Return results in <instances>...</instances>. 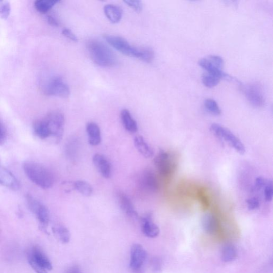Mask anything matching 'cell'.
Segmentation results:
<instances>
[{
	"instance_id": "obj_22",
	"label": "cell",
	"mask_w": 273,
	"mask_h": 273,
	"mask_svg": "<svg viewBox=\"0 0 273 273\" xmlns=\"http://www.w3.org/2000/svg\"><path fill=\"white\" fill-rule=\"evenodd\" d=\"M202 223L204 230L207 233L212 234L216 232L218 228L217 220L211 213H207L204 216Z\"/></svg>"
},
{
	"instance_id": "obj_19",
	"label": "cell",
	"mask_w": 273,
	"mask_h": 273,
	"mask_svg": "<svg viewBox=\"0 0 273 273\" xmlns=\"http://www.w3.org/2000/svg\"><path fill=\"white\" fill-rule=\"evenodd\" d=\"M122 125L128 132L135 134L138 132V125L131 113L127 109L123 110L120 114Z\"/></svg>"
},
{
	"instance_id": "obj_12",
	"label": "cell",
	"mask_w": 273,
	"mask_h": 273,
	"mask_svg": "<svg viewBox=\"0 0 273 273\" xmlns=\"http://www.w3.org/2000/svg\"><path fill=\"white\" fill-rule=\"evenodd\" d=\"M140 184L146 191L150 192H157L159 188L157 177L151 170H146L141 176Z\"/></svg>"
},
{
	"instance_id": "obj_28",
	"label": "cell",
	"mask_w": 273,
	"mask_h": 273,
	"mask_svg": "<svg viewBox=\"0 0 273 273\" xmlns=\"http://www.w3.org/2000/svg\"><path fill=\"white\" fill-rule=\"evenodd\" d=\"M221 79L219 76L208 72L204 75L202 78L204 85L209 88L216 86Z\"/></svg>"
},
{
	"instance_id": "obj_11",
	"label": "cell",
	"mask_w": 273,
	"mask_h": 273,
	"mask_svg": "<svg viewBox=\"0 0 273 273\" xmlns=\"http://www.w3.org/2000/svg\"><path fill=\"white\" fill-rule=\"evenodd\" d=\"M245 97L253 106L256 108H262L265 103L263 93L256 85L247 86L244 89Z\"/></svg>"
},
{
	"instance_id": "obj_26",
	"label": "cell",
	"mask_w": 273,
	"mask_h": 273,
	"mask_svg": "<svg viewBox=\"0 0 273 273\" xmlns=\"http://www.w3.org/2000/svg\"><path fill=\"white\" fill-rule=\"evenodd\" d=\"M59 2V0H37L34 6L40 13H46Z\"/></svg>"
},
{
	"instance_id": "obj_38",
	"label": "cell",
	"mask_w": 273,
	"mask_h": 273,
	"mask_svg": "<svg viewBox=\"0 0 273 273\" xmlns=\"http://www.w3.org/2000/svg\"><path fill=\"white\" fill-rule=\"evenodd\" d=\"M6 139V133L3 124L0 122V146L5 144Z\"/></svg>"
},
{
	"instance_id": "obj_20",
	"label": "cell",
	"mask_w": 273,
	"mask_h": 273,
	"mask_svg": "<svg viewBox=\"0 0 273 273\" xmlns=\"http://www.w3.org/2000/svg\"><path fill=\"white\" fill-rule=\"evenodd\" d=\"M134 144L138 151L145 158H151L153 156L154 151L143 137L136 136L134 138Z\"/></svg>"
},
{
	"instance_id": "obj_30",
	"label": "cell",
	"mask_w": 273,
	"mask_h": 273,
	"mask_svg": "<svg viewBox=\"0 0 273 273\" xmlns=\"http://www.w3.org/2000/svg\"><path fill=\"white\" fill-rule=\"evenodd\" d=\"M150 265L151 269L154 272H160L162 269V260L158 257H154L151 260Z\"/></svg>"
},
{
	"instance_id": "obj_14",
	"label": "cell",
	"mask_w": 273,
	"mask_h": 273,
	"mask_svg": "<svg viewBox=\"0 0 273 273\" xmlns=\"http://www.w3.org/2000/svg\"><path fill=\"white\" fill-rule=\"evenodd\" d=\"M93 164L100 173L105 178L109 179L112 175V167L109 161L101 154H95L93 157Z\"/></svg>"
},
{
	"instance_id": "obj_3",
	"label": "cell",
	"mask_w": 273,
	"mask_h": 273,
	"mask_svg": "<svg viewBox=\"0 0 273 273\" xmlns=\"http://www.w3.org/2000/svg\"><path fill=\"white\" fill-rule=\"evenodd\" d=\"M23 170L29 179L43 189L51 188L54 183L52 173L43 165L34 162H27L23 164Z\"/></svg>"
},
{
	"instance_id": "obj_15",
	"label": "cell",
	"mask_w": 273,
	"mask_h": 273,
	"mask_svg": "<svg viewBox=\"0 0 273 273\" xmlns=\"http://www.w3.org/2000/svg\"><path fill=\"white\" fill-rule=\"evenodd\" d=\"M117 200L118 205L128 217L133 219L138 218V213L135 209L131 199L128 195L123 192L118 193Z\"/></svg>"
},
{
	"instance_id": "obj_33",
	"label": "cell",
	"mask_w": 273,
	"mask_h": 273,
	"mask_svg": "<svg viewBox=\"0 0 273 273\" xmlns=\"http://www.w3.org/2000/svg\"><path fill=\"white\" fill-rule=\"evenodd\" d=\"M246 204L249 210H255L260 207L259 199L256 196H253L246 200Z\"/></svg>"
},
{
	"instance_id": "obj_21",
	"label": "cell",
	"mask_w": 273,
	"mask_h": 273,
	"mask_svg": "<svg viewBox=\"0 0 273 273\" xmlns=\"http://www.w3.org/2000/svg\"><path fill=\"white\" fill-rule=\"evenodd\" d=\"M104 10L106 17L112 23H116L121 20L122 11L119 7L108 5L104 7Z\"/></svg>"
},
{
	"instance_id": "obj_1",
	"label": "cell",
	"mask_w": 273,
	"mask_h": 273,
	"mask_svg": "<svg viewBox=\"0 0 273 273\" xmlns=\"http://www.w3.org/2000/svg\"><path fill=\"white\" fill-rule=\"evenodd\" d=\"M104 39L114 49L130 57L140 59L146 63H151L154 58V52L150 47H137L130 44L125 39L115 35H106Z\"/></svg>"
},
{
	"instance_id": "obj_36",
	"label": "cell",
	"mask_w": 273,
	"mask_h": 273,
	"mask_svg": "<svg viewBox=\"0 0 273 273\" xmlns=\"http://www.w3.org/2000/svg\"><path fill=\"white\" fill-rule=\"evenodd\" d=\"M62 34L66 38L74 42H78V38L73 32L68 29H65L62 31Z\"/></svg>"
},
{
	"instance_id": "obj_4",
	"label": "cell",
	"mask_w": 273,
	"mask_h": 273,
	"mask_svg": "<svg viewBox=\"0 0 273 273\" xmlns=\"http://www.w3.org/2000/svg\"><path fill=\"white\" fill-rule=\"evenodd\" d=\"M28 262L36 273H47L53 269L51 260L39 246L31 247L28 252Z\"/></svg>"
},
{
	"instance_id": "obj_6",
	"label": "cell",
	"mask_w": 273,
	"mask_h": 273,
	"mask_svg": "<svg viewBox=\"0 0 273 273\" xmlns=\"http://www.w3.org/2000/svg\"><path fill=\"white\" fill-rule=\"evenodd\" d=\"M42 91L47 96L68 98L70 94L68 86L59 77H55L47 80L42 86Z\"/></svg>"
},
{
	"instance_id": "obj_25",
	"label": "cell",
	"mask_w": 273,
	"mask_h": 273,
	"mask_svg": "<svg viewBox=\"0 0 273 273\" xmlns=\"http://www.w3.org/2000/svg\"><path fill=\"white\" fill-rule=\"evenodd\" d=\"M53 231L56 238L63 243H67L70 239V234L69 230L65 227L57 226L53 229Z\"/></svg>"
},
{
	"instance_id": "obj_5",
	"label": "cell",
	"mask_w": 273,
	"mask_h": 273,
	"mask_svg": "<svg viewBox=\"0 0 273 273\" xmlns=\"http://www.w3.org/2000/svg\"><path fill=\"white\" fill-rule=\"evenodd\" d=\"M211 132L218 138L222 140L237 153L243 154L245 148L242 142L237 138L229 129L217 124L213 123L210 126Z\"/></svg>"
},
{
	"instance_id": "obj_7",
	"label": "cell",
	"mask_w": 273,
	"mask_h": 273,
	"mask_svg": "<svg viewBox=\"0 0 273 273\" xmlns=\"http://www.w3.org/2000/svg\"><path fill=\"white\" fill-rule=\"evenodd\" d=\"M43 120L48 127L52 136L55 137L57 142L60 141L63 138L64 131V115L60 112L54 111L47 114Z\"/></svg>"
},
{
	"instance_id": "obj_35",
	"label": "cell",
	"mask_w": 273,
	"mask_h": 273,
	"mask_svg": "<svg viewBox=\"0 0 273 273\" xmlns=\"http://www.w3.org/2000/svg\"><path fill=\"white\" fill-rule=\"evenodd\" d=\"M124 3L137 12H140L142 10V4L141 1H138V0H126Z\"/></svg>"
},
{
	"instance_id": "obj_10",
	"label": "cell",
	"mask_w": 273,
	"mask_h": 273,
	"mask_svg": "<svg viewBox=\"0 0 273 273\" xmlns=\"http://www.w3.org/2000/svg\"><path fill=\"white\" fill-rule=\"evenodd\" d=\"M154 163L160 173L167 176L172 172L173 164L170 154L161 150L154 158Z\"/></svg>"
},
{
	"instance_id": "obj_18",
	"label": "cell",
	"mask_w": 273,
	"mask_h": 273,
	"mask_svg": "<svg viewBox=\"0 0 273 273\" xmlns=\"http://www.w3.org/2000/svg\"><path fill=\"white\" fill-rule=\"evenodd\" d=\"M89 144L96 146L101 144L102 136L101 129L98 125L94 122H89L86 127Z\"/></svg>"
},
{
	"instance_id": "obj_13",
	"label": "cell",
	"mask_w": 273,
	"mask_h": 273,
	"mask_svg": "<svg viewBox=\"0 0 273 273\" xmlns=\"http://www.w3.org/2000/svg\"><path fill=\"white\" fill-rule=\"evenodd\" d=\"M141 229L142 233L149 238H156L160 233L159 228L153 222L150 213L141 218Z\"/></svg>"
},
{
	"instance_id": "obj_9",
	"label": "cell",
	"mask_w": 273,
	"mask_h": 273,
	"mask_svg": "<svg viewBox=\"0 0 273 273\" xmlns=\"http://www.w3.org/2000/svg\"><path fill=\"white\" fill-rule=\"evenodd\" d=\"M145 249L141 244H134L130 252L129 266L133 273H142L143 267L147 259Z\"/></svg>"
},
{
	"instance_id": "obj_8",
	"label": "cell",
	"mask_w": 273,
	"mask_h": 273,
	"mask_svg": "<svg viewBox=\"0 0 273 273\" xmlns=\"http://www.w3.org/2000/svg\"><path fill=\"white\" fill-rule=\"evenodd\" d=\"M199 65L206 69L207 72L219 76L221 79H231L222 70L224 65L223 59L217 55H210L202 58L198 62Z\"/></svg>"
},
{
	"instance_id": "obj_2",
	"label": "cell",
	"mask_w": 273,
	"mask_h": 273,
	"mask_svg": "<svg viewBox=\"0 0 273 273\" xmlns=\"http://www.w3.org/2000/svg\"><path fill=\"white\" fill-rule=\"evenodd\" d=\"M88 50L93 62L102 67H110L117 65L115 54L103 42L92 40L87 43Z\"/></svg>"
},
{
	"instance_id": "obj_23",
	"label": "cell",
	"mask_w": 273,
	"mask_h": 273,
	"mask_svg": "<svg viewBox=\"0 0 273 273\" xmlns=\"http://www.w3.org/2000/svg\"><path fill=\"white\" fill-rule=\"evenodd\" d=\"M33 128L35 135L42 139L52 136L50 130L43 119L35 122Z\"/></svg>"
},
{
	"instance_id": "obj_34",
	"label": "cell",
	"mask_w": 273,
	"mask_h": 273,
	"mask_svg": "<svg viewBox=\"0 0 273 273\" xmlns=\"http://www.w3.org/2000/svg\"><path fill=\"white\" fill-rule=\"evenodd\" d=\"M11 11L10 5L8 2H3L0 4V16L4 19L9 17Z\"/></svg>"
},
{
	"instance_id": "obj_24",
	"label": "cell",
	"mask_w": 273,
	"mask_h": 273,
	"mask_svg": "<svg viewBox=\"0 0 273 273\" xmlns=\"http://www.w3.org/2000/svg\"><path fill=\"white\" fill-rule=\"evenodd\" d=\"M237 257L236 247L232 244L225 245L221 252V259L225 263L233 262Z\"/></svg>"
},
{
	"instance_id": "obj_32",
	"label": "cell",
	"mask_w": 273,
	"mask_h": 273,
	"mask_svg": "<svg viewBox=\"0 0 273 273\" xmlns=\"http://www.w3.org/2000/svg\"><path fill=\"white\" fill-rule=\"evenodd\" d=\"M267 181L263 177H258L255 180L254 186L252 189L253 193H256L264 188Z\"/></svg>"
},
{
	"instance_id": "obj_27",
	"label": "cell",
	"mask_w": 273,
	"mask_h": 273,
	"mask_svg": "<svg viewBox=\"0 0 273 273\" xmlns=\"http://www.w3.org/2000/svg\"><path fill=\"white\" fill-rule=\"evenodd\" d=\"M75 189L82 195L90 196L93 191L92 186L84 181H78L74 183Z\"/></svg>"
},
{
	"instance_id": "obj_39",
	"label": "cell",
	"mask_w": 273,
	"mask_h": 273,
	"mask_svg": "<svg viewBox=\"0 0 273 273\" xmlns=\"http://www.w3.org/2000/svg\"><path fill=\"white\" fill-rule=\"evenodd\" d=\"M47 20L52 26L58 27L59 26L58 21L52 16H47Z\"/></svg>"
},
{
	"instance_id": "obj_31",
	"label": "cell",
	"mask_w": 273,
	"mask_h": 273,
	"mask_svg": "<svg viewBox=\"0 0 273 273\" xmlns=\"http://www.w3.org/2000/svg\"><path fill=\"white\" fill-rule=\"evenodd\" d=\"M264 195L266 201L271 202L273 197V186L271 180L267 181L264 188Z\"/></svg>"
},
{
	"instance_id": "obj_17",
	"label": "cell",
	"mask_w": 273,
	"mask_h": 273,
	"mask_svg": "<svg viewBox=\"0 0 273 273\" xmlns=\"http://www.w3.org/2000/svg\"><path fill=\"white\" fill-rule=\"evenodd\" d=\"M36 216L40 225L41 230L46 232L50 220V213L48 209L40 203L38 206L33 212Z\"/></svg>"
},
{
	"instance_id": "obj_29",
	"label": "cell",
	"mask_w": 273,
	"mask_h": 273,
	"mask_svg": "<svg viewBox=\"0 0 273 273\" xmlns=\"http://www.w3.org/2000/svg\"><path fill=\"white\" fill-rule=\"evenodd\" d=\"M204 104L206 109L212 114L219 115L221 114L219 106L215 100L207 99L205 100Z\"/></svg>"
},
{
	"instance_id": "obj_37",
	"label": "cell",
	"mask_w": 273,
	"mask_h": 273,
	"mask_svg": "<svg viewBox=\"0 0 273 273\" xmlns=\"http://www.w3.org/2000/svg\"><path fill=\"white\" fill-rule=\"evenodd\" d=\"M63 273H84L81 267L77 265L71 266L67 268Z\"/></svg>"
},
{
	"instance_id": "obj_16",
	"label": "cell",
	"mask_w": 273,
	"mask_h": 273,
	"mask_svg": "<svg viewBox=\"0 0 273 273\" xmlns=\"http://www.w3.org/2000/svg\"><path fill=\"white\" fill-rule=\"evenodd\" d=\"M0 185L15 190V191L19 188V184L16 177L2 165H0Z\"/></svg>"
}]
</instances>
